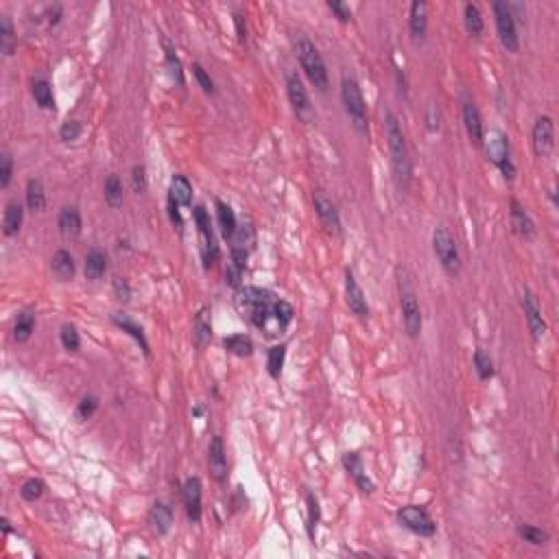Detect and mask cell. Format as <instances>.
<instances>
[{
  "instance_id": "484cf974",
  "label": "cell",
  "mask_w": 559,
  "mask_h": 559,
  "mask_svg": "<svg viewBox=\"0 0 559 559\" xmlns=\"http://www.w3.org/2000/svg\"><path fill=\"white\" fill-rule=\"evenodd\" d=\"M51 269H53L55 277L61 280V282H68V280H73L75 277V271H77L73 253L66 251V249L55 251L53 260H51Z\"/></svg>"
},
{
  "instance_id": "83f0119b",
  "label": "cell",
  "mask_w": 559,
  "mask_h": 559,
  "mask_svg": "<svg viewBox=\"0 0 559 559\" xmlns=\"http://www.w3.org/2000/svg\"><path fill=\"white\" fill-rule=\"evenodd\" d=\"M217 223H219V227H221V234L225 236L227 241H232V236L236 234V230H239V221H236V214H234V210H232V206L230 203H225V201H221V199H217Z\"/></svg>"
},
{
  "instance_id": "e0dca14e",
  "label": "cell",
  "mask_w": 559,
  "mask_h": 559,
  "mask_svg": "<svg viewBox=\"0 0 559 559\" xmlns=\"http://www.w3.org/2000/svg\"><path fill=\"white\" fill-rule=\"evenodd\" d=\"M346 302H348L350 310H352L356 317L365 319V317L370 315L368 297H365V293H363L360 284H358V280L354 277V273H352L350 269L346 271Z\"/></svg>"
},
{
  "instance_id": "d6986e66",
  "label": "cell",
  "mask_w": 559,
  "mask_h": 559,
  "mask_svg": "<svg viewBox=\"0 0 559 559\" xmlns=\"http://www.w3.org/2000/svg\"><path fill=\"white\" fill-rule=\"evenodd\" d=\"M343 467L348 470V475L352 477V481L356 483V487L363 494H374L376 485L368 477V472H365V465H363V459H360L358 453H346V455H343Z\"/></svg>"
},
{
  "instance_id": "277c9868",
  "label": "cell",
  "mask_w": 559,
  "mask_h": 559,
  "mask_svg": "<svg viewBox=\"0 0 559 559\" xmlns=\"http://www.w3.org/2000/svg\"><path fill=\"white\" fill-rule=\"evenodd\" d=\"M341 99L343 107L354 125V129L360 136L370 134V120H368V103H365L363 90L354 77H343L341 79Z\"/></svg>"
},
{
  "instance_id": "8d00e7d4",
  "label": "cell",
  "mask_w": 559,
  "mask_h": 559,
  "mask_svg": "<svg viewBox=\"0 0 559 559\" xmlns=\"http://www.w3.org/2000/svg\"><path fill=\"white\" fill-rule=\"evenodd\" d=\"M0 51L7 57L13 55L15 51V33H13V25H11L9 15H0Z\"/></svg>"
},
{
  "instance_id": "2e32d148",
  "label": "cell",
  "mask_w": 559,
  "mask_h": 559,
  "mask_svg": "<svg viewBox=\"0 0 559 559\" xmlns=\"http://www.w3.org/2000/svg\"><path fill=\"white\" fill-rule=\"evenodd\" d=\"M201 498H203V485L199 477H190L184 483V507L190 522L201 520Z\"/></svg>"
},
{
  "instance_id": "74e56055",
  "label": "cell",
  "mask_w": 559,
  "mask_h": 559,
  "mask_svg": "<svg viewBox=\"0 0 559 559\" xmlns=\"http://www.w3.org/2000/svg\"><path fill=\"white\" fill-rule=\"evenodd\" d=\"M287 358V346H273L267 354V370L271 378H280Z\"/></svg>"
},
{
  "instance_id": "f546056e",
  "label": "cell",
  "mask_w": 559,
  "mask_h": 559,
  "mask_svg": "<svg viewBox=\"0 0 559 559\" xmlns=\"http://www.w3.org/2000/svg\"><path fill=\"white\" fill-rule=\"evenodd\" d=\"M35 332V315L31 310H23L15 319V326H13V339L18 343H27Z\"/></svg>"
},
{
  "instance_id": "f6af8a7d",
  "label": "cell",
  "mask_w": 559,
  "mask_h": 559,
  "mask_svg": "<svg viewBox=\"0 0 559 559\" xmlns=\"http://www.w3.org/2000/svg\"><path fill=\"white\" fill-rule=\"evenodd\" d=\"M192 75H195L197 83H199V88L206 92V94H214L217 90H214V81L210 79V75L206 73V68L201 66V63H192Z\"/></svg>"
},
{
  "instance_id": "d6a6232c",
  "label": "cell",
  "mask_w": 559,
  "mask_h": 559,
  "mask_svg": "<svg viewBox=\"0 0 559 559\" xmlns=\"http://www.w3.org/2000/svg\"><path fill=\"white\" fill-rule=\"evenodd\" d=\"M27 206L33 212H42L46 208V192H44V184L42 180H29L27 182Z\"/></svg>"
},
{
  "instance_id": "30bf717a",
  "label": "cell",
  "mask_w": 559,
  "mask_h": 559,
  "mask_svg": "<svg viewBox=\"0 0 559 559\" xmlns=\"http://www.w3.org/2000/svg\"><path fill=\"white\" fill-rule=\"evenodd\" d=\"M287 96H289V103L293 107L295 116L302 123H313V118H315L313 103H310V96L304 88L302 79L297 77V73L287 75Z\"/></svg>"
},
{
  "instance_id": "5b68a950",
  "label": "cell",
  "mask_w": 559,
  "mask_h": 559,
  "mask_svg": "<svg viewBox=\"0 0 559 559\" xmlns=\"http://www.w3.org/2000/svg\"><path fill=\"white\" fill-rule=\"evenodd\" d=\"M398 287H400V310H402L404 330L411 339H417L422 334V308L413 291L411 277H408L404 269L398 271Z\"/></svg>"
},
{
  "instance_id": "7dc6e473",
  "label": "cell",
  "mask_w": 559,
  "mask_h": 559,
  "mask_svg": "<svg viewBox=\"0 0 559 559\" xmlns=\"http://www.w3.org/2000/svg\"><path fill=\"white\" fill-rule=\"evenodd\" d=\"M81 132H83V127H81L79 120H66V123L61 125V129H59V138L63 142H75L81 136Z\"/></svg>"
},
{
  "instance_id": "f35d334b",
  "label": "cell",
  "mask_w": 559,
  "mask_h": 559,
  "mask_svg": "<svg viewBox=\"0 0 559 559\" xmlns=\"http://www.w3.org/2000/svg\"><path fill=\"white\" fill-rule=\"evenodd\" d=\"M518 535L522 537L525 542H529V544H533V546H542V544H546V542L551 540V535H548L546 531L537 529V527H533V525H520V527H518Z\"/></svg>"
},
{
  "instance_id": "8992f818",
  "label": "cell",
  "mask_w": 559,
  "mask_h": 559,
  "mask_svg": "<svg viewBox=\"0 0 559 559\" xmlns=\"http://www.w3.org/2000/svg\"><path fill=\"white\" fill-rule=\"evenodd\" d=\"M483 146H485L489 162L501 170L507 182H511L515 177V164L511 160V149H509L507 136L498 132V129H491V132L483 136Z\"/></svg>"
},
{
  "instance_id": "11a10c76",
  "label": "cell",
  "mask_w": 559,
  "mask_h": 559,
  "mask_svg": "<svg viewBox=\"0 0 559 559\" xmlns=\"http://www.w3.org/2000/svg\"><path fill=\"white\" fill-rule=\"evenodd\" d=\"M0 527H3V533H5V535H9V533H11V525H9V520H7V518L0 520Z\"/></svg>"
},
{
  "instance_id": "3957f363",
  "label": "cell",
  "mask_w": 559,
  "mask_h": 559,
  "mask_svg": "<svg viewBox=\"0 0 559 559\" xmlns=\"http://www.w3.org/2000/svg\"><path fill=\"white\" fill-rule=\"evenodd\" d=\"M295 53L299 59V66H302L304 75L308 77V81L315 85L319 92H326L330 79H328V70H326V61L321 57L319 49L313 44L308 37H297L295 42Z\"/></svg>"
},
{
  "instance_id": "60d3db41",
  "label": "cell",
  "mask_w": 559,
  "mask_h": 559,
  "mask_svg": "<svg viewBox=\"0 0 559 559\" xmlns=\"http://www.w3.org/2000/svg\"><path fill=\"white\" fill-rule=\"evenodd\" d=\"M59 339H61V346L66 348L68 352H77L79 346H81V339H79V332L73 324H63L61 326V332H59Z\"/></svg>"
},
{
  "instance_id": "ac0fdd59",
  "label": "cell",
  "mask_w": 559,
  "mask_h": 559,
  "mask_svg": "<svg viewBox=\"0 0 559 559\" xmlns=\"http://www.w3.org/2000/svg\"><path fill=\"white\" fill-rule=\"evenodd\" d=\"M208 467H210V475L217 479L219 483H223L227 479L225 446H223V437H219V435H214L210 446H208Z\"/></svg>"
},
{
  "instance_id": "f907efd6",
  "label": "cell",
  "mask_w": 559,
  "mask_h": 559,
  "mask_svg": "<svg viewBox=\"0 0 559 559\" xmlns=\"http://www.w3.org/2000/svg\"><path fill=\"white\" fill-rule=\"evenodd\" d=\"M132 182H134V190L136 192H144L146 190V168L142 164H136L132 168Z\"/></svg>"
},
{
  "instance_id": "db71d44e",
  "label": "cell",
  "mask_w": 559,
  "mask_h": 559,
  "mask_svg": "<svg viewBox=\"0 0 559 559\" xmlns=\"http://www.w3.org/2000/svg\"><path fill=\"white\" fill-rule=\"evenodd\" d=\"M234 25H236V33H239V39L245 42L247 39V29H245V23H243V15L241 13H234Z\"/></svg>"
},
{
  "instance_id": "cb8c5ba5",
  "label": "cell",
  "mask_w": 559,
  "mask_h": 559,
  "mask_svg": "<svg viewBox=\"0 0 559 559\" xmlns=\"http://www.w3.org/2000/svg\"><path fill=\"white\" fill-rule=\"evenodd\" d=\"M149 525H151L153 533L158 535H166L173 527V509H170L166 503H156L149 511Z\"/></svg>"
},
{
  "instance_id": "9c48e42d",
  "label": "cell",
  "mask_w": 559,
  "mask_h": 559,
  "mask_svg": "<svg viewBox=\"0 0 559 559\" xmlns=\"http://www.w3.org/2000/svg\"><path fill=\"white\" fill-rule=\"evenodd\" d=\"M398 522L408 529L411 533L420 535V537H433L437 531V525L433 522L431 513H428L424 507L417 505H406L398 511Z\"/></svg>"
},
{
  "instance_id": "bcb514c9",
  "label": "cell",
  "mask_w": 559,
  "mask_h": 559,
  "mask_svg": "<svg viewBox=\"0 0 559 559\" xmlns=\"http://www.w3.org/2000/svg\"><path fill=\"white\" fill-rule=\"evenodd\" d=\"M166 66H168V73H170V79H173L175 83L184 85V73H182V63L177 59V55L166 49Z\"/></svg>"
},
{
  "instance_id": "4316f807",
  "label": "cell",
  "mask_w": 559,
  "mask_h": 559,
  "mask_svg": "<svg viewBox=\"0 0 559 559\" xmlns=\"http://www.w3.org/2000/svg\"><path fill=\"white\" fill-rule=\"evenodd\" d=\"M112 321H114V326H118L123 332H127L129 337H134V339L138 341V346H140V350L144 352V356L151 354V352H149V341H146V337H144V330L136 324V321H134L132 317H127V315H123V313H116V315L112 317Z\"/></svg>"
},
{
  "instance_id": "d4e9b609",
  "label": "cell",
  "mask_w": 559,
  "mask_h": 559,
  "mask_svg": "<svg viewBox=\"0 0 559 559\" xmlns=\"http://www.w3.org/2000/svg\"><path fill=\"white\" fill-rule=\"evenodd\" d=\"M23 221H25V210H23V203L18 199H11L7 206H5V214H3V234L5 236H15L23 227Z\"/></svg>"
},
{
  "instance_id": "4fadbf2b",
  "label": "cell",
  "mask_w": 559,
  "mask_h": 559,
  "mask_svg": "<svg viewBox=\"0 0 559 559\" xmlns=\"http://www.w3.org/2000/svg\"><path fill=\"white\" fill-rule=\"evenodd\" d=\"M531 142L537 158H546L555 146V123L551 116H540L531 129Z\"/></svg>"
},
{
  "instance_id": "603a6c76",
  "label": "cell",
  "mask_w": 559,
  "mask_h": 559,
  "mask_svg": "<svg viewBox=\"0 0 559 559\" xmlns=\"http://www.w3.org/2000/svg\"><path fill=\"white\" fill-rule=\"evenodd\" d=\"M81 212L75 208V206H68V208H61L59 217H57V227L61 232V236H66V239H75V236L81 234Z\"/></svg>"
},
{
  "instance_id": "9a60e30c",
  "label": "cell",
  "mask_w": 559,
  "mask_h": 559,
  "mask_svg": "<svg viewBox=\"0 0 559 559\" xmlns=\"http://www.w3.org/2000/svg\"><path fill=\"white\" fill-rule=\"evenodd\" d=\"M522 310H525V319H527V326H529V332H531L533 341H540L546 334L548 326L544 321L540 304H537V297L529 289L522 291Z\"/></svg>"
},
{
  "instance_id": "6da1fadb",
  "label": "cell",
  "mask_w": 559,
  "mask_h": 559,
  "mask_svg": "<svg viewBox=\"0 0 559 559\" xmlns=\"http://www.w3.org/2000/svg\"><path fill=\"white\" fill-rule=\"evenodd\" d=\"M234 304L245 321H249L253 328L263 330L267 337L284 334L295 315L289 302L260 287H241L236 291Z\"/></svg>"
},
{
  "instance_id": "f5cc1de1",
  "label": "cell",
  "mask_w": 559,
  "mask_h": 559,
  "mask_svg": "<svg viewBox=\"0 0 559 559\" xmlns=\"http://www.w3.org/2000/svg\"><path fill=\"white\" fill-rule=\"evenodd\" d=\"M114 291H116L118 299H129V295H132V291H129V284L125 282V280H120V277L114 280Z\"/></svg>"
},
{
  "instance_id": "7402d4cb",
  "label": "cell",
  "mask_w": 559,
  "mask_h": 559,
  "mask_svg": "<svg viewBox=\"0 0 559 559\" xmlns=\"http://www.w3.org/2000/svg\"><path fill=\"white\" fill-rule=\"evenodd\" d=\"M511 227L525 241H531L533 236L537 234L535 223L529 217V212L520 206V201H515V199H511Z\"/></svg>"
},
{
  "instance_id": "52a82bcc",
  "label": "cell",
  "mask_w": 559,
  "mask_h": 559,
  "mask_svg": "<svg viewBox=\"0 0 559 559\" xmlns=\"http://www.w3.org/2000/svg\"><path fill=\"white\" fill-rule=\"evenodd\" d=\"M433 249H435V256L441 265V269L457 277L461 273V256H459V247H457V241L453 239V234L446 225H439L435 227L433 232Z\"/></svg>"
},
{
  "instance_id": "5bb4252c",
  "label": "cell",
  "mask_w": 559,
  "mask_h": 559,
  "mask_svg": "<svg viewBox=\"0 0 559 559\" xmlns=\"http://www.w3.org/2000/svg\"><path fill=\"white\" fill-rule=\"evenodd\" d=\"M313 206H315V212H317L321 225L326 227V232L332 236H339L341 234V217H339V210H337L334 201L326 195V192L317 190L313 195Z\"/></svg>"
},
{
  "instance_id": "ba28073f",
  "label": "cell",
  "mask_w": 559,
  "mask_h": 559,
  "mask_svg": "<svg viewBox=\"0 0 559 559\" xmlns=\"http://www.w3.org/2000/svg\"><path fill=\"white\" fill-rule=\"evenodd\" d=\"M491 11H494V20H496V31H498L501 44L509 53H518L520 37H518V27H515V15H513L511 5L501 3L498 0V3L491 5Z\"/></svg>"
},
{
  "instance_id": "ffe728a7",
  "label": "cell",
  "mask_w": 559,
  "mask_h": 559,
  "mask_svg": "<svg viewBox=\"0 0 559 559\" xmlns=\"http://www.w3.org/2000/svg\"><path fill=\"white\" fill-rule=\"evenodd\" d=\"M426 31H428V5L422 3V0H415V3H411V9H408V33H411L413 44H422L426 39Z\"/></svg>"
},
{
  "instance_id": "44dd1931",
  "label": "cell",
  "mask_w": 559,
  "mask_h": 559,
  "mask_svg": "<svg viewBox=\"0 0 559 559\" xmlns=\"http://www.w3.org/2000/svg\"><path fill=\"white\" fill-rule=\"evenodd\" d=\"M463 125H465L467 138L475 142L477 146H483L485 127H483V118L479 114V107L472 103V101H465L463 103Z\"/></svg>"
},
{
  "instance_id": "b9f144b4",
  "label": "cell",
  "mask_w": 559,
  "mask_h": 559,
  "mask_svg": "<svg viewBox=\"0 0 559 559\" xmlns=\"http://www.w3.org/2000/svg\"><path fill=\"white\" fill-rule=\"evenodd\" d=\"M44 489H46V485H44V481H39V479H29L25 485H23V489H20V496H23L27 503H35L42 494H44Z\"/></svg>"
},
{
  "instance_id": "7bdbcfd3",
  "label": "cell",
  "mask_w": 559,
  "mask_h": 559,
  "mask_svg": "<svg viewBox=\"0 0 559 559\" xmlns=\"http://www.w3.org/2000/svg\"><path fill=\"white\" fill-rule=\"evenodd\" d=\"M96 408H99V400H96L94 396H85V398L77 404L75 415H77L79 422H85V420H90V417L96 413Z\"/></svg>"
},
{
  "instance_id": "1f68e13d",
  "label": "cell",
  "mask_w": 559,
  "mask_h": 559,
  "mask_svg": "<svg viewBox=\"0 0 559 559\" xmlns=\"http://www.w3.org/2000/svg\"><path fill=\"white\" fill-rule=\"evenodd\" d=\"M223 346H225V350L230 354L241 356V358L253 354V343H251V339L247 334H230V337L223 339Z\"/></svg>"
},
{
  "instance_id": "836d02e7",
  "label": "cell",
  "mask_w": 559,
  "mask_h": 559,
  "mask_svg": "<svg viewBox=\"0 0 559 559\" xmlns=\"http://www.w3.org/2000/svg\"><path fill=\"white\" fill-rule=\"evenodd\" d=\"M212 337V326H210V317L208 310L201 308L199 315L195 317V324H192V339H195V346L203 348Z\"/></svg>"
},
{
  "instance_id": "f1b7e54d",
  "label": "cell",
  "mask_w": 559,
  "mask_h": 559,
  "mask_svg": "<svg viewBox=\"0 0 559 559\" xmlns=\"http://www.w3.org/2000/svg\"><path fill=\"white\" fill-rule=\"evenodd\" d=\"M107 271V256L101 249H90L85 256V277L96 282Z\"/></svg>"
},
{
  "instance_id": "7a4b0ae2",
  "label": "cell",
  "mask_w": 559,
  "mask_h": 559,
  "mask_svg": "<svg viewBox=\"0 0 559 559\" xmlns=\"http://www.w3.org/2000/svg\"><path fill=\"white\" fill-rule=\"evenodd\" d=\"M384 136H387V146H389V156H391L396 186L400 192H408L411 180H413V162H411V153H408V144L402 132V125L391 110H384Z\"/></svg>"
},
{
  "instance_id": "681fc988",
  "label": "cell",
  "mask_w": 559,
  "mask_h": 559,
  "mask_svg": "<svg viewBox=\"0 0 559 559\" xmlns=\"http://www.w3.org/2000/svg\"><path fill=\"white\" fill-rule=\"evenodd\" d=\"M328 9L341 20V23H350L352 20V9L346 3H341V0H328Z\"/></svg>"
},
{
  "instance_id": "816d5d0a",
  "label": "cell",
  "mask_w": 559,
  "mask_h": 559,
  "mask_svg": "<svg viewBox=\"0 0 559 559\" xmlns=\"http://www.w3.org/2000/svg\"><path fill=\"white\" fill-rule=\"evenodd\" d=\"M426 127H428V132H431V134H437L439 129H441L439 110H437L435 103H431V107H428V112H426Z\"/></svg>"
},
{
  "instance_id": "8fae6325",
  "label": "cell",
  "mask_w": 559,
  "mask_h": 559,
  "mask_svg": "<svg viewBox=\"0 0 559 559\" xmlns=\"http://www.w3.org/2000/svg\"><path fill=\"white\" fill-rule=\"evenodd\" d=\"M192 203V184L188 182L186 175H175L170 180V188H168V214L170 221H173L177 227H182V208H188Z\"/></svg>"
},
{
  "instance_id": "4dcf8cb0",
  "label": "cell",
  "mask_w": 559,
  "mask_h": 559,
  "mask_svg": "<svg viewBox=\"0 0 559 559\" xmlns=\"http://www.w3.org/2000/svg\"><path fill=\"white\" fill-rule=\"evenodd\" d=\"M463 23H465V29L472 37H481L483 31H485V23H483V15H481V9L475 5V3H467L463 7Z\"/></svg>"
},
{
  "instance_id": "c3c4849f",
  "label": "cell",
  "mask_w": 559,
  "mask_h": 559,
  "mask_svg": "<svg viewBox=\"0 0 559 559\" xmlns=\"http://www.w3.org/2000/svg\"><path fill=\"white\" fill-rule=\"evenodd\" d=\"M13 177V160L9 153L0 156V188H9Z\"/></svg>"
},
{
  "instance_id": "ab89813d",
  "label": "cell",
  "mask_w": 559,
  "mask_h": 559,
  "mask_svg": "<svg viewBox=\"0 0 559 559\" xmlns=\"http://www.w3.org/2000/svg\"><path fill=\"white\" fill-rule=\"evenodd\" d=\"M475 368H477V374L481 380H489L494 376V360L483 348H479L475 352Z\"/></svg>"
},
{
  "instance_id": "e575fe53",
  "label": "cell",
  "mask_w": 559,
  "mask_h": 559,
  "mask_svg": "<svg viewBox=\"0 0 559 559\" xmlns=\"http://www.w3.org/2000/svg\"><path fill=\"white\" fill-rule=\"evenodd\" d=\"M33 99L35 103L42 107V110H55V96H53V88L46 79H37L33 83Z\"/></svg>"
},
{
  "instance_id": "7c38bea8",
  "label": "cell",
  "mask_w": 559,
  "mask_h": 559,
  "mask_svg": "<svg viewBox=\"0 0 559 559\" xmlns=\"http://www.w3.org/2000/svg\"><path fill=\"white\" fill-rule=\"evenodd\" d=\"M192 219H195L197 232H199V236H201L203 260H206L208 265L217 263V258H219V245H217V239H214V230H212L210 214L206 212L203 206H195V210H192Z\"/></svg>"
},
{
  "instance_id": "ee69618b",
  "label": "cell",
  "mask_w": 559,
  "mask_h": 559,
  "mask_svg": "<svg viewBox=\"0 0 559 559\" xmlns=\"http://www.w3.org/2000/svg\"><path fill=\"white\" fill-rule=\"evenodd\" d=\"M306 505H308V518H306V529H308V535L315 537V529H317V522H319V501L308 494L306 496Z\"/></svg>"
},
{
  "instance_id": "d590c367",
  "label": "cell",
  "mask_w": 559,
  "mask_h": 559,
  "mask_svg": "<svg viewBox=\"0 0 559 559\" xmlns=\"http://www.w3.org/2000/svg\"><path fill=\"white\" fill-rule=\"evenodd\" d=\"M103 192H105V201L110 208H120L123 206V182L118 180V175H107L105 184H103Z\"/></svg>"
}]
</instances>
